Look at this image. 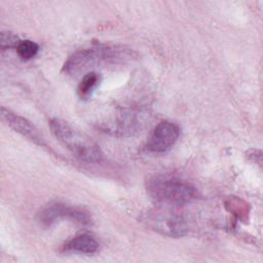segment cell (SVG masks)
Listing matches in <instances>:
<instances>
[{
	"label": "cell",
	"instance_id": "6da1fadb",
	"mask_svg": "<svg viewBox=\"0 0 263 263\" xmlns=\"http://www.w3.org/2000/svg\"><path fill=\"white\" fill-rule=\"evenodd\" d=\"M133 57V51L118 45H97L71 54L63 66L67 75H78L88 69L123 63Z\"/></svg>",
	"mask_w": 263,
	"mask_h": 263
},
{
	"label": "cell",
	"instance_id": "7a4b0ae2",
	"mask_svg": "<svg viewBox=\"0 0 263 263\" xmlns=\"http://www.w3.org/2000/svg\"><path fill=\"white\" fill-rule=\"evenodd\" d=\"M48 124L54 137L79 160L88 163H99L103 160L104 155L99 145L69 122L51 118Z\"/></svg>",
	"mask_w": 263,
	"mask_h": 263
},
{
	"label": "cell",
	"instance_id": "3957f363",
	"mask_svg": "<svg viewBox=\"0 0 263 263\" xmlns=\"http://www.w3.org/2000/svg\"><path fill=\"white\" fill-rule=\"evenodd\" d=\"M149 196L162 205L181 206L197 197L196 188L187 181L171 176H153L146 183Z\"/></svg>",
	"mask_w": 263,
	"mask_h": 263
},
{
	"label": "cell",
	"instance_id": "277c9868",
	"mask_svg": "<svg viewBox=\"0 0 263 263\" xmlns=\"http://www.w3.org/2000/svg\"><path fill=\"white\" fill-rule=\"evenodd\" d=\"M141 220L148 228L165 236L178 238L188 232V224L184 216L166 205L147 211Z\"/></svg>",
	"mask_w": 263,
	"mask_h": 263
},
{
	"label": "cell",
	"instance_id": "5b68a950",
	"mask_svg": "<svg viewBox=\"0 0 263 263\" xmlns=\"http://www.w3.org/2000/svg\"><path fill=\"white\" fill-rule=\"evenodd\" d=\"M62 220H69L79 225H88L90 223V217L83 209L63 202L50 203L38 214V222L43 227H50Z\"/></svg>",
	"mask_w": 263,
	"mask_h": 263
},
{
	"label": "cell",
	"instance_id": "8992f818",
	"mask_svg": "<svg viewBox=\"0 0 263 263\" xmlns=\"http://www.w3.org/2000/svg\"><path fill=\"white\" fill-rule=\"evenodd\" d=\"M180 126L173 121H161L152 130L148 141L147 149L154 153H163L170 150L180 137Z\"/></svg>",
	"mask_w": 263,
	"mask_h": 263
},
{
	"label": "cell",
	"instance_id": "52a82bcc",
	"mask_svg": "<svg viewBox=\"0 0 263 263\" xmlns=\"http://www.w3.org/2000/svg\"><path fill=\"white\" fill-rule=\"evenodd\" d=\"M1 116L7 125L15 133L22 135L24 138L40 147H47L45 140L39 134L38 129L27 118L15 114L5 107L1 108Z\"/></svg>",
	"mask_w": 263,
	"mask_h": 263
},
{
	"label": "cell",
	"instance_id": "ba28073f",
	"mask_svg": "<svg viewBox=\"0 0 263 263\" xmlns=\"http://www.w3.org/2000/svg\"><path fill=\"white\" fill-rule=\"evenodd\" d=\"M141 120L138 117V114L133 110H123L120 111L115 120L110 123V130L120 137L133 136L140 128Z\"/></svg>",
	"mask_w": 263,
	"mask_h": 263
},
{
	"label": "cell",
	"instance_id": "9c48e42d",
	"mask_svg": "<svg viewBox=\"0 0 263 263\" xmlns=\"http://www.w3.org/2000/svg\"><path fill=\"white\" fill-rule=\"evenodd\" d=\"M98 240L88 233H82L74 236L63 247L64 251L76 252L82 254H93L99 250Z\"/></svg>",
	"mask_w": 263,
	"mask_h": 263
},
{
	"label": "cell",
	"instance_id": "30bf717a",
	"mask_svg": "<svg viewBox=\"0 0 263 263\" xmlns=\"http://www.w3.org/2000/svg\"><path fill=\"white\" fill-rule=\"evenodd\" d=\"M101 82V75L95 71L87 72L81 78L77 86V95L81 100H87L91 97Z\"/></svg>",
	"mask_w": 263,
	"mask_h": 263
},
{
	"label": "cell",
	"instance_id": "8fae6325",
	"mask_svg": "<svg viewBox=\"0 0 263 263\" xmlns=\"http://www.w3.org/2000/svg\"><path fill=\"white\" fill-rule=\"evenodd\" d=\"M224 206L230 214L235 217V219L247 223L251 210L250 204L247 201L237 196H229L225 199Z\"/></svg>",
	"mask_w": 263,
	"mask_h": 263
},
{
	"label": "cell",
	"instance_id": "7c38bea8",
	"mask_svg": "<svg viewBox=\"0 0 263 263\" xmlns=\"http://www.w3.org/2000/svg\"><path fill=\"white\" fill-rule=\"evenodd\" d=\"M39 50V46L36 42L32 40H21L18 45L16 46V52L18 57L24 60L28 61L33 59Z\"/></svg>",
	"mask_w": 263,
	"mask_h": 263
},
{
	"label": "cell",
	"instance_id": "4fadbf2b",
	"mask_svg": "<svg viewBox=\"0 0 263 263\" xmlns=\"http://www.w3.org/2000/svg\"><path fill=\"white\" fill-rule=\"evenodd\" d=\"M21 42V39L14 35L13 33L9 32V31H2L1 35H0V46L2 50H5L7 48H11V47H15L18 45V43Z\"/></svg>",
	"mask_w": 263,
	"mask_h": 263
}]
</instances>
